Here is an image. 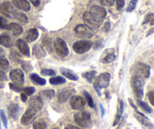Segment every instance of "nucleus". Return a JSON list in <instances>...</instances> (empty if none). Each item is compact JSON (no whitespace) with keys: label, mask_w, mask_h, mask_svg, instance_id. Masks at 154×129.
<instances>
[{"label":"nucleus","mask_w":154,"mask_h":129,"mask_svg":"<svg viewBox=\"0 0 154 129\" xmlns=\"http://www.w3.org/2000/svg\"><path fill=\"white\" fill-rule=\"evenodd\" d=\"M29 1L31 2L32 4L35 7L38 6L41 3V0H29Z\"/></svg>","instance_id":"51"},{"label":"nucleus","mask_w":154,"mask_h":129,"mask_svg":"<svg viewBox=\"0 0 154 129\" xmlns=\"http://www.w3.org/2000/svg\"><path fill=\"white\" fill-rule=\"evenodd\" d=\"M131 84H132V90H133L135 98L138 100L142 99L144 96V81L143 78L137 75H134L131 80Z\"/></svg>","instance_id":"1"},{"label":"nucleus","mask_w":154,"mask_h":129,"mask_svg":"<svg viewBox=\"0 0 154 129\" xmlns=\"http://www.w3.org/2000/svg\"><path fill=\"white\" fill-rule=\"evenodd\" d=\"M23 91L24 93H25L27 96H31V95H32L33 94L35 93V88L33 87H26V88H24Z\"/></svg>","instance_id":"42"},{"label":"nucleus","mask_w":154,"mask_h":129,"mask_svg":"<svg viewBox=\"0 0 154 129\" xmlns=\"http://www.w3.org/2000/svg\"><path fill=\"white\" fill-rule=\"evenodd\" d=\"M33 54H35L38 58H40V57H45V53L38 45H35L33 47Z\"/></svg>","instance_id":"31"},{"label":"nucleus","mask_w":154,"mask_h":129,"mask_svg":"<svg viewBox=\"0 0 154 129\" xmlns=\"http://www.w3.org/2000/svg\"><path fill=\"white\" fill-rule=\"evenodd\" d=\"M41 73L44 76H54L56 75V72L53 69H43L41 70Z\"/></svg>","instance_id":"39"},{"label":"nucleus","mask_w":154,"mask_h":129,"mask_svg":"<svg viewBox=\"0 0 154 129\" xmlns=\"http://www.w3.org/2000/svg\"><path fill=\"white\" fill-rule=\"evenodd\" d=\"M49 82L51 85H57L64 84V83H66V79L63 78V77H62V76H55V77H52V78L50 79Z\"/></svg>","instance_id":"30"},{"label":"nucleus","mask_w":154,"mask_h":129,"mask_svg":"<svg viewBox=\"0 0 154 129\" xmlns=\"http://www.w3.org/2000/svg\"><path fill=\"white\" fill-rule=\"evenodd\" d=\"M137 104H138V105L139 106V107H141L144 111H145L146 113H152V110H152V108L148 105V104H146L145 102L141 101V100H138V101H137Z\"/></svg>","instance_id":"32"},{"label":"nucleus","mask_w":154,"mask_h":129,"mask_svg":"<svg viewBox=\"0 0 154 129\" xmlns=\"http://www.w3.org/2000/svg\"><path fill=\"white\" fill-rule=\"evenodd\" d=\"M137 2L138 0H131L130 2H129V6L127 8V12H131L135 8V6H136Z\"/></svg>","instance_id":"43"},{"label":"nucleus","mask_w":154,"mask_h":129,"mask_svg":"<svg viewBox=\"0 0 154 129\" xmlns=\"http://www.w3.org/2000/svg\"><path fill=\"white\" fill-rule=\"evenodd\" d=\"M53 129H60L59 128H54Z\"/></svg>","instance_id":"59"},{"label":"nucleus","mask_w":154,"mask_h":129,"mask_svg":"<svg viewBox=\"0 0 154 129\" xmlns=\"http://www.w3.org/2000/svg\"><path fill=\"white\" fill-rule=\"evenodd\" d=\"M65 129H81V128H78V127L75 126V125H72V124H68V125L66 126V128H65Z\"/></svg>","instance_id":"53"},{"label":"nucleus","mask_w":154,"mask_h":129,"mask_svg":"<svg viewBox=\"0 0 154 129\" xmlns=\"http://www.w3.org/2000/svg\"><path fill=\"white\" fill-rule=\"evenodd\" d=\"M2 87H3V86H2V85H0V89H1L2 88Z\"/></svg>","instance_id":"58"},{"label":"nucleus","mask_w":154,"mask_h":129,"mask_svg":"<svg viewBox=\"0 0 154 129\" xmlns=\"http://www.w3.org/2000/svg\"><path fill=\"white\" fill-rule=\"evenodd\" d=\"M83 20H84L86 25L88 26L89 27H90L93 30V29L99 28L102 26V23H103V20L96 18L90 11L84 12V15H83Z\"/></svg>","instance_id":"4"},{"label":"nucleus","mask_w":154,"mask_h":129,"mask_svg":"<svg viewBox=\"0 0 154 129\" xmlns=\"http://www.w3.org/2000/svg\"><path fill=\"white\" fill-rule=\"evenodd\" d=\"M93 87H94V89H95V90H96V92H97V94H98V95H99V97L101 96V95H102V94H101V92H100V89H99V88L97 87V86H96V85H93Z\"/></svg>","instance_id":"54"},{"label":"nucleus","mask_w":154,"mask_h":129,"mask_svg":"<svg viewBox=\"0 0 154 129\" xmlns=\"http://www.w3.org/2000/svg\"><path fill=\"white\" fill-rule=\"evenodd\" d=\"M74 120L77 125L83 128H87L92 123L91 115L87 112H79L74 115Z\"/></svg>","instance_id":"2"},{"label":"nucleus","mask_w":154,"mask_h":129,"mask_svg":"<svg viewBox=\"0 0 154 129\" xmlns=\"http://www.w3.org/2000/svg\"><path fill=\"white\" fill-rule=\"evenodd\" d=\"M153 29H152L151 30H150V33H147V36H150V34H152V33H153Z\"/></svg>","instance_id":"57"},{"label":"nucleus","mask_w":154,"mask_h":129,"mask_svg":"<svg viewBox=\"0 0 154 129\" xmlns=\"http://www.w3.org/2000/svg\"><path fill=\"white\" fill-rule=\"evenodd\" d=\"M42 47L45 51L48 53H51L53 51V42L51 39L48 36H45L42 40Z\"/></svg>","instance_id":"25"},{"label":"nucleus","mask_w":154,"mask_h":129,"mask_svg":"<svg viewBox=\"0 0 154 129\" xmlns=\"http://www.w3.org/2000/svg\"><path fill=\"white\" fill-rule=\"evenodd\" d=\"M115 59L116 55L114 53V50L113 48H109L104 51L100 59V61L102 63H110L114 61Z\"/></svg>","instance_id":"14"},{"label":"nucleus","mask_w":154,"mask_h":129,"mask_svg":"<svg viewBox=\"0 0 154 129\" xmlns=\"http://www.w3.org/2000/svg\"><path fill=\"white\" fill-rule=\"evenodd\" d=\"M115 2V0H100V3L105 6H113Z\"/></svg>","instance_id":"45"},{"label":"nucleus","mask_w":154,"mask_h":129,"mask_svg":"<svg viewBox=\"0 0 154 129\" xmlns=\"http://www.w3.org/2000/svg\"><path fill=\"white\" fill-rule=\"evenodd\" d=\"M125 2L126 0H117L116 3H117V9L118 11H121L125 5Z\"/></svg>","instance_id":"46"},{"label":"nucleus","mask_w":154,"mask_h":129,"mask_svg":"<svg viewBox=\"0 0 154 129\" xmlns=\"http://www.w3.org/2000/svg\"><path fill=\"white\" fill-rule=\"evenodd\" d=\"M93 42L90 40H80L73 44V50L77 54H82L87 52L93 47Z\"/></svg>","instance_id":"6"},{"label":"nucleus","mask_w":154,"mask_h":129,"mask_svg":"<svg viewBox=\"0 0 154 129\" xmlns=\"http://www.w3.org/2000/svg\"><path fill=\"white\" fill-rule=\"evenodd\" d=\"M110 28H111V23L110 22H106L105 24V26H104V30H105L106 33H108L110 30Z\"/></svg>","instance_id":"49"},{"label":"nucleus","mask_w":154,"mask_h":129,"mask_svg":"<svg viewBox=\"0 0 154 129\" xmlns=\"http://www.w3.org/2000/svg\"><path fill=\"white\" fill-rule=\"evenodd\" d=\"M14 10V8L10 2L6 1L0 4V12L7 18H12Z\"/></svg>","instance_id":"13"},{"label":"nucleus","mask_w":154,"mask_h":129,"mask_svg":"<svg viewBox=\"0 0 154 129\" xmlns=\"http://www.w3.org/2000/svg\"><path fill=\"white\" fill-rule=\"evenodd\" d=\"M8 30H11L14 36H20L23 32V29L20 24L17 23H11L8 24Z\"/></svg>","instance_id":"22"},{"label":"nucleus","mask_w":154,"mask_h":129,"mask_svg":"<svg viewBox=\"0 0 154 129\" xmlns=\"http://www.w3.org/2000/svg\"><path fill=\"white\" fill-rule=\"evenodd\" d=\"M12 18H14V19L17 20L18 21H20V22L23 24H26L28 23V18L26 17V15L23 13L21 11L17 10L16 8H14L13 14H12Z\"/></svg>","instance_id":"20"},{"label":"nucleus","mask_w":154,"mask_h":129,"mask_svg":"<svg viewBox=\"0 0 154 129\" xmlns=\"http://www.w3.org/2000/svg\"><path fill=\"white\" fill-rule=\"evenodd\" d=\"M20 110V108L19 105L15 103H11L8 107V113L9 116L12 118L14 120H16L17 119Z\"/></svg>","instance_id":"16"},{"label":"nucleus","mask_w":154,"mask_h":129,"mask_svg":"<svg viewBox=\"0 0 154 129\" xmlns=\"http://www.w3.org/2000/svg\"><path fill=\"white\" fill-rule=\"evenodd\" d=\"M86 101L81 96H72L70 98V105L73 110H81L84 108Z\"/></svg>","instance_id":"11"},{"label":"nucleus","mask_w":154,"mask_h":129,"mask_svg":"<svg viewBox=\"0 0 154 129\" xmlns=\"http://www.w3.org/2000/svg\"><path fill=\"white\" fill-rule=\"evenodd\" d=\"M21 66H22L23 69L25 71L26 73H29L32 69V66L31 63L27 61H23L21 63Z\"/></svg>","instance_id":"36"},{"label":"nucleus","mask_w":154,"mask_h":129,"mask_svg":"<svg viewBox=\"0 0 154 129\" xmlns=\"http://www.w3.org/2000/svg\"><path fill=\"white\" fill-rule=\"evenodd\" d=\"M38 31L36 28L29 29L26 36V39L28 42H34L38 39Z\"/></svg>","instance_id":"23"},{"label":"nucleus","mask_w":154,"mask_h":129,"mask_svg":"<svg viewBox=\"0 0 154 129\" xmlns=\"http://www.w3.org/2000/svg\"><path fill=\"white\" fill-rule=\"evenodd\" d=\"M83 93H84V97H85L86 100H87V103H88V105L90 106L91 108H94L95 107L94 101H93V98H92L91 95H90L88 92H86V91H84V92H83Z\"/></svg>","instance_id":"35"},{"label":"nucleus","mask_w":154,"mask_h":129,"mask_svg":"<svg viewBox=\"0 0 154 129\" xmlns=\"http://www.w3.org/2000/svg\"><path fill=\"white\" fill-rule=\"evenodd\" d=\"M33 129H47V124L44 119H39L33 124Z\"/></svg>","instance_id":"33"},{"label":"nucleus","mask_w":154,"mask_h":129,"mask_svg":"<svg viewBox=\"0 0 154 129\" xmlns=\"http://www.w3.org/2000/svg\"><path fill=\"white\" fill-rule=\"evenodd\" d=\"M0 115H1V119H2V121L3 125H4V127L7 129L8 128V120H7V118H6L4 110H2L1 111H0Z\"/></svg>","instance_id":"44"},{"label":"nucleus","mask_w":154,"mask_h":129,"mask_svg":"<svg viewBox=\"0 0 154 129\" xmlns=\"http://www.w3.org/2000/svg\"><path fill=\"white\" fill-rule=\"evenodd\" d=\"M9 87H10V89H11V90H13L14 92H18V93L23 92V89L21 88L20 86L14 84V83H9Z\"/></svg>","instance_id":"41"},{"label":"nucleus","mask_w":154,"mask_h":129,"mask_svg":"<svg viewBox=\"0 0 154 129\" xmlns=\"http://www.w3.org/2000/svg\"><path fill=\"white\" fill-rule=\"evenodd\" d=\"M29 107H32V108L35 109L37 110H41L43 107L42 99L38 96L32 97V98H30L29 101Z\"/></svg>","instance_id":"19"},{"label":"nucleus","mask_w":154,"mask_h":129,"mask_svg":"<svg viewBox=\"0 0 154 129\" xmlns=\"http://www.w3.org/2000/svg\"><path fill=\"white\" fill-rule=\"evenodd\" d=\"M110 79H111V75L108 73H103L100 74L94 82V85L97 86L99 89H105L108 87L110 84Z\"/></svg>","instance_id":"10"},{"label":"nucleus","mask_w":154,"mask_h":129,"mask_svg":"<svg viewBox=\"0 0 154 129\" xmlns=\"http://www.w3.org/2000/svg\"><path fill=\"white\" fill-rule=\"evenodd\" d=\"M0 45L6 48H12L14 46L13 41L11 40L10 36L5 33L0 35Z\"/></svg>","instance_id":"21"},{"label":"nucleus","mask_w":154,"mask_h":129,"mask_svg":"<svg viewBox=\"0 0 154 129\" xmlns=\"http://www.w3.org/2000/svg\"><path fill=\"white\" fill-rule=\"evenodd\" d=\"M11 58L13 60H14V61H17L20 58V55L17 54V51H12L11 53Z\"/></svg>","instance_id":"48"},{"label":"nucleus","mask_w":154,"mask_h":129,"mask_svg":"<svg viewBox=\"0 0 154 129\" xmlns=\"http://www.w3.org/2000/svg\"><path fill=\"white\" fill-rule=\"evenodd\" d=\"M13 4L15 7L19 10L23 11H29L31 8L29 2L27 0H12Z\"/></svg>","instance_id":"18"},{"label":"nucleus","mask_w":154,"mask_h":129,"mask_svg":"<svg viewBox=\"0 0 154 129\" xmlns=\"http://www.w3.org/2000/svg\"><path fill=\"white\" fill-rule=\"evenodd\" d=\"M96 74V71L92 70V71H89V72L84 73L82 74V76L84 79H86L89 82L91 83L92 82H93Z\"/></svg>","instance_id":"34"},{"label":"nucleus","mask_w":154,"mask_h":129,"mask_svg":"<svg viewBox=\"0 0 154 129\" xmlns=\"http://www.w3.org/2000/svg\"><path fill=\"white\" fill-rule=\"evenodd\" d=\"M30 79L32 80L33 83L38 85H46V80L43 78H41L39 76H38L36 73H32L30 75Z\"/></svg>","instance_id":"28"},{"label":"nucleus","mask_w":154,"mask_h":129,"mask_svg":"<svg viewBox=\"0 0 154 129\" xmlns=\"http://www.w3.org/2000/svg\"><path fill=\"white\" fill-rule=\"evenodd\" d=\"M5 55V51H4L2 48L0 47V57H4Z\"/></svg>","instance_id":"55"},{"label":"nucleus","mask_w":154,"mask_h":129,"mask_svg":"<svg viewBox=\"0 0 154 129\" xmlns=\"http://www.w3.org/2000/svg\"><path fill=\"white\" fill-rule=\"evenodd\" d=\"M134 71L135 75L138 76L143 79H147L150 76V67L147 64H145L141 62H138L134 66Z\"/></svg>","instance_id":"8"},{"label":"nucleus","mask_w":154,"mask_h":129,"mask_svg":"<svg viewBox=\"0 0 154 129\" xmlns=\"http://www.w3.org/2000/svg\"><path fill=\"white\" fill-rule=\"evenodd\" d=\"M8 78L5 74L0 71V81H7Z\"/></svg>","instance_id":"50"},{"label":"nucleus","mask_w":154,"mask_h":129,"mask_svg":"<svg viewBox=\"0 0 154 129\" xmlns=\"http://www.w3.org/2000/svg\"><path fill=\"white\" fill-rule=\"evenodd\" d=\"M60 73L64 76L65 77H66L67 79L70 80H73V81H77L78 80V76L76 74L74 73L72 70L70 69H68L66 68H61L60 69Z\"/></svg>","instance_id":"24"},{"label":"nucleus","mask_w":154,"mask_h":129,"mask_svg":"<svg viewBox=\"0 0 154 129\" xmlns=\"http://www.w3.org/2000/svg\"><path fill=\"white\" fill-rule=\"evenodd\" d=\"M123 109H124V104H123V101L122 100L120 101V104H119V107L117 109V114H116L115 119H114V122L113 124V126H116V125L118 124V122H120V119L121 118L122 115L123 113Z\"/></svg>","instance_id":"27"},{"label":"nucleus","mask_w":154,"mask_h":129,"mask_svg":"<svg viewBox=\"0 0 154 129\" xmlns=\"http://www.w3.org/2000/svg\"><path fill=\"white\" fill-rule=\"evenodd\" d=\"M37 110L32 108V107H29L28 109L26 110L24 114L23 115L22 117H21V124H22L23 125H25V126L30 125L32 122H33L35 119L36 115H37Z\"/></svg>","instance_id":"7"},{"label":"nucleus","mask_w":154,"mask_h":129,"mask_svg":"<svg viewBox=\"0 0 154 129\" xmlns=\"http://www.w3.org/2000/svg\"><path fill=\"white\" fill-rule=\"evenodd\" d=\"M148 23H150V24H151V25H153V23H154L153 14L150 13V14H149V15H147V17L145 18V19H144V21L143 22V24H148Z\"/></svg>","instance_id":"40"},{"label":"nucleus","mask_w":154,"mask_h":129,"mask_svg":"<svg viewBox=\"0 0 154 129\" xmlns=\"http://www.w3.org/2000/svg\"><path fill=\"white\" fill-rule=\"evenodd\" d=\"M0 28L4 30H8V21L3 17L0 16Z\"/></svg>","instance_id":"38"},{"label":"nucleus","mask_w":154,"mask_h":129,"mask_svg":"<svg viewBox=\"0 0 154 129\" xmlns=\"http://www.w3.org/2000/svg\"><path fill=\"white\" fill-rule=\"evenodd\" d=\"M74 32L78 38L81 39H90L95 35L94 30L86 24H78L75 27Z\"/></svg>","instance_id":"3"},{"label":"nucleus","mask_w":154,"mask_h":129,"mask_svg":"<svg viewBox=\"0 0 154 129\" xmlns=\"http://www.w3.org/2000/svg\"><path fill=\"white\" fill-rule=\"evenodd\" d=\"M0 129H1V125H0Z\"/></svg>","instance_id":"60"},{"label":"nucleus","mask_w":154,"mask_h":129,"mask_svg":"<svg viewBox=\"0 0 154 129\" xmlns=\"http://www.w3.org/2000/svg\"><path fill=\"white\" fill-rule=\"evenodd\" d=\"M9 77H10V79L13 82L14 84L20 86L24 84V74L21 69H12L9 74Z\"/></svg>","instance_id":"9"},{"label":"nucleus","mask_w":154,"mask_h":129,"mask_svg":"<svg viewBox=\"0 0 154 129\" xmlns=\"http://www.w3.org/2000/svg\"><path fill=\"white\" fill-rule=\"evenodd\" d=\"M74 93H75V89H73L68 88V89H63L59 92L58 95H57V101L61 104L66 102Z\"/></svg>","instance_id":"12"},{"label":"nucleus","mask_w":154,"mask_h":129,"mask_svg":"<svg viewBox=\"0 0 154 129\" xmlns=\"http://www.w3.org/2000/svg\"><path fill=\"white\" fill-rule=\"evenodd\" d=\"M54 50L56 53L61 57H66L69 54L66 42L61 38H57L54 42Z\"/></svg>","instance_id":"5"},{"label":"nucleus","mask_w":154,"mask_h":129,"mask_svg":"<svg viewBox=\"0 0 154 129\" xmlns=\"http://www.w3.org/2000/svg\"><path fill=\"white\" fill-rule=\"evenodd\" d=\"M100 107H101V110H102V117H103L104 115H105V109H104L102 104H100Z\"/></svg>","instance_id":"56"},{"label":"nucleus","mask_w":154,"mask_h":129,"mask_svg":"<svg viewBox=\"0 0 154 129\" xmlns=\"http://www.w3.org/2000/svg\"><path fill=\"white\" fill-rule=\"evenodd\" d=\"M20 98H21V101H22L23 102H26V101H27V95H26L25 93H21Z\"/></svg>","instance_id":"52"},{"label":"nucleus","mask_w":154,"mask_h":129,"mask_svg":"<svg viewBox=\"0 0 154 129\" xmlns=\"http://www.w3.org/2000/svg\"><path fill=\"white\" fill-rule=\"evenodd\" d=\"M147 97H148V99L150 101V104L152 105H154V92L153 91H150L148 94H147Z\"/></svg>","instance_id":"47"},{"label":"nucleus","mask_w":154,"mask_h":129,"mask_svg":"<svg viewBox=\"0 0 154 129\" xmlns=\"http://www.w3.org/2000/svg\"><path fill=\"white\" fill-rule=\"evenodd\" d=\"M135 117L141 122L142 125H144V126H146L147 128L150 129H153V125L148 120V119H146V118L142 117L141 116H138V115H135Z\"/></svg>","instance_id":"29"},{"label":"nucleus","mask_w":154,"mask_h":129,"mask_svg":"<svg viewBox=\"0 0 154 129\" xmlns=\"http://www.w3.org/2000/svg\"><path fill=\"white\" fill-rule=\"evenodd\" d=\"M16 45L20 50V53L23 54L26 57H30V51H29V47L27 45L26 42H24L22 39H18L16 42Z\"/></svg>","instance_id":"17"},{"label":"nucleus","mask_w":154,"mask_h":129,"mask_svg":"<svg viewBox=\"0 0 154 129\" xmlns=\"http://www.w3.org/2000/svg\"><path fill=\"white\" fill-rule=\"evenodd\" d=\"M90 12L93 15V16L96 17V18H99V19L101 20H103L107 15L106 10H105L103 7L99 5L93 6V7L90 8Z\"/></svg>","instance_id":"15"},{"label":"nucleus","mask_w":154,"mask_h":129,"mask_svg":"<svg viewBox=\"0 0 154 129\" xmlns=\"http://www.w3.org/2000/svg\"><path fill=\"white\" fill-rule=\"evenodd\" d=\"M55 95V91L53 89L43 90L39 93V96L42 100H51Z\"/></svg>","instance_id":"26"},{"label":"nucleus","mask_w":154,"mask_h":129,"mask_svg":"<svg viewBox=\"0 0 154 129\" xmlns=\"http://www.w3.org/2000/svg\"><path fill=\"white\" fill-rule=\"evenodd\" d=\"M9 66V62L4 57H0V69H6Z\"/></svg>","instance_id":"37"}]
</instances>
